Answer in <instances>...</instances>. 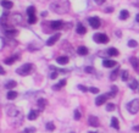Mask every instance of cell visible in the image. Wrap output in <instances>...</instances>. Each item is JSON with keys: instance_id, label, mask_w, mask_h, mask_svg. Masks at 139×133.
Here are the masks:
<instances>
[{"instance_id": "1", "label": "cell", "mask_w": 139, "mask_h": 133, "mask_svg": "<svg viewBox=\"0 0 139 133\" xmlns=\"http://www.w3.org/2000/svg\"><path fill=\"white\" fill-rule=\"evenodd\" d=\"M32 70H33V65L32 63H25V65H22L21 67H18L16 70V72L20 76H28L29 73H32Z\"/></svg>"}, {"instance_id": "2", "label": "cell", "mask_w": 139, "mask_h": 133, "mask_svg": "<svg viewBox=\"0 0 139 133\" xmlns=\"http://www.w3.org/2000/svg\"><path fill=\"white\" fill-rule=\"evenodd\" d=\"M127 110L131 112V114H137L139 111V100L138 99H134L132 101H129L127 104Z\"/></svg>"}, {"instance_id": "3", "label": "cell", "mask_w": 139, "mask_h": 133, "mask_svg": "<svg viewBox=\"0 0 139 133\" xmlns=\"http://www.w3.org/2000/svg\"><path fill=\"white\" fill-rule=\"evenodd\" d=\"M27 15H28V23L33 25L37 22V16H35V7L29 6L27 9Z\"/></svg>"}, {"instance_id": "4", "label": "cell", "mask_w": 139, "mask_h": 133, "mask_svg": "<svg viewBox=\"0 0 139 133\" xmlns=\"http://www.w3.org/2000/svg\"><path fill=\"white\" fill-rule=\"evenodd\" d=\"M93 38L97 43H101V44H105V43L109 42V37L104 33H97V34H94Z\"/></svg>"}, {"instance_id": "5", "label": "cell", "mask_w": 139, "mask_h": 133, "mask_svg": "<svg viewBox=\"0 0 139 133\" xmlns=\"http://www.w3.org/2000/svg\"><path fill=\"white\" fill-rule=\"evenodd\" d=\"M88 22H89V25L91 26V28H99L100 27V18L99 17H97V16H93V17H90L89 20H88Z\"/></svg>"}, {"instance_id": "6", "label": "cell", "mask_w": 139, "mask_h": 133, "mask_svg": "<svg viewBox=\"0 0 139 133\" xmlns=\"http://www.w3.org/2000/svg\"><path fill=\"white\" fill-rule=\"evenodd\" d=\"M110 98V95L109 94H103V95H99L97 99H95V104H97L98 106L99 105H103L105 101L107 100V99Z\"/></svg>"}, {"instance_id": "7", "label": "cell", "mask_w": 139, "mask_h": 133, "mask_svg": "<svg viewBox=\"0 0 139 133\" xmlns=\"http://www.w3.org/2000/svg\"><path fill=\"white\" fill-rule=\"evenodd\" d=\"M59 38H60V33H56V34H54L53 37H50L48 40H47V45L48 47H51V45H54L57 40H59Z\"/></svg>"}, {"instance_id": "8", "label": "cell", "mask_w": 139, "mask_h": 133, "mask_svg": "<svg viewBox=\"0 0 139 133\" xmlns=\"http://www.w3.org/2000/svg\"><path fill=\"white\" fill-rule=\"evenodd\" d=\"M63 22L62 21H53L50 22V28L54 29V31H59L60 28H62Z\"/></svg>"}, {"instance_id": "9", "label": "cell", "mask_w": 139, "mask_h": 133, "mask_svg": "<svg viewBox=\"0 0 139 133\" xmlns=\"http://www.w3.org/2000/svg\"><path fill=\"white\" fill-rule=\"evenodd\" d=\"M88 123H89L91 127H98L99 126V120H98V117H95V116H90V117L88 119Z\"/></svg>"}, {"instance_id": "10", "label": "cell", "mask_w": 139, "mask_h": 133, "mask_svg": "<svg viewBox=\"0 0 139 133\" xmlns=\"http://www.w3.org/2000/svg\"><path fill=\"white\" fill-rule=\"evenodd\" d=\"M103 66H104V67H115V66H116V61L105 59V60H103Z\"/></svg>"}, {"instance_id": "11", "label": "cell", "mask_w": 139, "mask_h": 133, "mask_svg": "<svg viewBox=\"0 0 139 133\" xmlns=\"http://www.w3.org/2000/svg\"><path fill=\"white\" fill-rule=\"evenodd\" d=\"M131 63H132V66H133V69L137 71V72H139V61H138V59L137 57H131Z\"/></svg>"}, {"instance_id": "12", "label": "cell", "mask_w": 139, "mask_h": 133, "mask_svg": "<svg viewBox=\"0 0 139 133\" xmlns=\"http://www.w3.org/2000/svg\"><path fill=\"white\" fill-rule=\"evenodd\" d=\"M1 6L4 7V9H7V10H10L11 7L14 6V4H12L10 0H1Z\"/></svg>"}, {"instance_id": "13", "label": "cell", "mask_w": 139, "mask_h": 133, "mask_svg": "<svg viewBox=\"0 0 139 133\" xmlns=\"http://www.w3.org/2000/svg\"><path fill=\"white\" fill-rule=\"evenodd\" d=\"M56 62L59 63V65H66V63L68 62V57L67 56H59L56 59Z\"/></svg>"}, {"instance_id": "14", "label": "cell", "mask_w": 139, "mask_h": 133, "mask_svg": "<svg viewBox=\"0 0 139 133\" xmlns=\"http://www.w3.org/2000/svg\"><path fill=\"white\" fill-rule=\"evenodd\" d=\"M16 60H18V56H17V55L11 56V57H7V59H5V60H4V63H5V65H12V63H14Z\"/></svg>"}, {"instance_id": "15", "label": "cell", "mask_w": 139, "mask_h": 133, "mask_svg": "<svg viewBox=\"0 0 139 133\" xmlns=\"http://www.w3.org/2000/svg\"><path fill=\"white\" fill-rule=\"evenodd\" d=\"M65 85H66V79H61L57 84L53 85V89H54V91H57V89H61V88L65 87Z\"/></svg>"}, {"instance_id": "16", "label": "cell", "mask_w": 139, "mask_h": 133, "mask_svg": "<svg viewBox=\"0 0 139 133\" xmlns=\"http://www.w3.org/2000/svg\"><path fill=\"white\" fill-rule=\"evenodd\" d=\"M106 51V54L109 56H117L120 53H118V50L117 49H115V48H110L109 50H105Z\"/></svg>"}, {"instance_id": "17", "label": "cell", "mask_w": 139, "mask_h": 133, "mask_svg": "<svg viewBox=\"0 0 139 133\" xmlns=\"http://www.w3.org/2000/svg\"><path fill=\"white\" fill-rule=\"evenodd\" d=\"M4 32H5V34L9 35V37H12V35L17 34V31H16V29H10V28H4Z\"/></svg>"}, {"instance_id": "18", "label": "cell", "mask_w": 139, "mask_h": 133, "mask_svg": "<svg viewBox=\"0 0 139 133\" xmlns=\"http://www.w3.org/2000/svg\"><path fill=\"white\" fill-rule=\"evenodd\" d=\"M16 85H17V83H16L15 81H12V79H11V81H9V82L5 84V88H6V89H9V91H11V89H14Z\"/></svg>"}, {"instance_id": "19", "label": "cell", "mask_w": 139, "mask_h": 133, "mask_svg": "<svg viewBox=\"0 0 139 133\" xmlns=\"http://www.w3.org/2000/svg\"><path fill=\"white\" fill-rule=\"evenodd\" d=\"M37 116H38V111H37V110H31L29 114H28V120L33 121V120L37 119Z\"/></svg>"}, {"instance_id": "20", "label": "cell", "mask_w": 139, "mask_h": 133, "mask_svg": "<svg viewBox=\"0 0 139 133\" xmlns=\"http://www.w3.org/2000/svg\"><path fill=\"white\" fill-rule=\"evenodd\" d=\"M77 53H78V55H87L88 54V48H85V47H79L78 49H77Z\"/></svg>"}, {"instance_id": "21", "label": "cell", "mask_w": 139, "mask_h": 133, "mask_svg": "<svg viewBox=\"0 0 139 133\" xmlns=\"http://www.w3.org/2000/svg\"><path fill=\"white\" fill-rule=\"evenodd\" d=\"M85 32H87L85 27H84L82 23H78V25H77V33H79V34H84Z\"/></svg>"}, {"instance_id": "22", "label": "cell", "mask_w": 139, "mask_h": 133, "mask_svg": "<svg viewBox=\"0 0 139 133\" xmlns=\"http://www.w3.org/2000/svg\"><path fill=\"white\" fill-rule=\"evenodd\" d=\"M111 126L115 128V129H120V122H118L117 117H112L111 119Z\"/></svg>"}, {"instance_id": "23", "label": "cell", "mask_w": 139, "mask_h": 133, "mask_svg": "<svg viewBox=\"0 0 139 133\" xmlns=\"http://www.w3.org/2000/svg\"><path fill=\"white\" fill-rule=\"evenodd\" d=\"M47 105V100L45 99H39L38 100V106H39V111H43L44 107Z\"/></svg>"}, {"instance_id": "24", "label": "cell", "mask_w": 139, "mask_h": 133, "mask_svg": "<svg viewBox=\"0 0 139 133\" xmlns=\"http://www.w3.org/2000/svg\"><path fill=\"white\" fill-rule=\"evenodd\" d=\"M129 17V12L127 11V10H122L121 12H120V18L121 20H127Z\"/></svg>"}, {"instance_id": "25", "label": "cell", "mask_w": 139, "mask_h": 133, "mask_svg": "<svg viewBox=\"0 0 139 133\" xmlns=\"http://www.w3.org/2000/svg\"><path fill=\"white\" fill-rule=\"evenodd\" d=\"M7 99L9 100H12V99H15V98H17V93L16 92H14V91H9V93H7Z\"/></svg>"}, {"instance_id": "26", "label": "cell", "mask_w": 139, "mask_h": 133, "mask_svg": "<svg viewBox=\"0 0 139 133\" xmlns=\"http://www.w3.org/2000/svg\"><path fill=\"white\" fill-rule=\"evenodd\" d=\"M128 85H129V88H131V89H134V91H135V89L138 88L139 84H138V82H137L135 79H132V81L129 82V84H128Z\"/></svg>"}, {"instance_id": "27", "label": "cell", "mask_w": 139, "mask_h": 133, "mask_svg": "<svg viewBox=\"0 0 139 133\" xmlns=\"http://www.w3.org/2000/svg\"><path fill=\"white\" fill-rule=\"evenodd\" d=\"M117 87H116V85H112L111 87V92H110V93H109V95H110V98H113V97H115V95H116V93H117Z\"/></svg>"}, {"instance_id": "28", "label": "cell", "mask_w": 139, "mask_h": 133, "mask_svg": "<svg viewBox=\"0 0 139 133\" xmlns=\"http://www.w3.org/2000/svg\"><path fill=\"white\" fill-rule=\"evenodd\" d=\"M47 129H49V131H54V129H55V125H54L53 122H48V123H47Z\"/></svg>"}, {"instance_id": "29", "label": "cell", "mask_w": 139, "mask_h": 133, "mask_svg": "<svg viewBox=\"0 0 139 133\" xmlns=\"http://www.w3.org/2000/svg\"><path fill=\"white\" fill-rule=\"evenodd\" d=\"M115 109H116L115 104H107V105H106V110H107V111H113Z\"/></svg>"}, {"instance_id": "30", "label": "cell", "mask_w": 139, "mask_h": 133, "mask_svg": "<svg viewBox=\"0 0 139 133\" xmlns=\"http://www.w3.org/2000/svg\"><path fill=\"white\" fill-rule=\"evenodd\" d=\"M138 45V43L135 42V40H133V39H131L129 42H128V47H131V48H135Z\"/></svg>"}, {"instance_id": "31", "label": "cell", "mask_w": 139, "mask_h": 133, "mask_svg": "<svg viewBox=\"0 0 139 133\" xmlns=\"http://www.w3.org/2000/svg\"><path fill=\"white\" fill-rule=\"evenodd\" d=\"M117 73H118V69H117V70H115V71H112L111 76H110V78H111L112 81H115V79H116V77H117Z\"/></svg>"}, {"instance_id": "32", "label": "cell", "mask_w": 139, "mask_h": 133, "mask_svg": "<svg viewBox=\"0 0 139 133\" xmlns=\"http://www.w3.org/2000/svg\"><path fill=\"white\" fill-rule=\"evenodd\" d=\"M34 132H35L34 127H29V128H26V129H25V133H34Z\"/></svg>"}, {"instance_id": "33", "label": "cell", "mask_w": 139, "mask_h": 133, "mask_svg": "<svg viewBox=\"0 0 139 133\" xmlns=\"http://www.w3.org/2000/svg\"><path fill=\"white\" fill-rule=\"evenodd\" d=\"M81 116H82V115H81V112L78 111V109L75 110V120H79L81 119Z\"/></svg>"}, {"instance_id": "34", "label": "cell", "mask_w": 139, "mask_h": 133, "mask_svg": "<svg viewBox=\"0 0 139 133\" xmlns=\"http://www.w3.org/2000/svg\"><path fill=\"white\" fill-rule=\"evenodd\" d=\"M89 92H91V93H94V94H98L99 93V88H95V87H91V88H89Z\"/></svg>"}, {"instance_id": "35", "label": "cell", "mask_w": 139, "mask_h": 133, "mask_svg": "<svg viewBox=\"0 0 139 133\" xmlns=\"http://www.w3.org/2000/svg\"><path fill=\"white\" fill-rule=\"evenodd\" d=\"M128 76H129L128 72H127V71H123V73H122V79H123V81H127V79H128Z\"/></svg>"}, {"instance_id": "36", "label": "cell", "mask_w": 139, "mask_h": 133, "mask_svg": "<svg viewBox=\"0 0 139 133\" xmlns=\"http://www.w3.org/2000/svg\"><path fill=\"white\" fill-rule=\"evenodd\" d=\"M78 89H81L82 92H88V91H89L87 87H84V85H82V84H79V85H78Z\"/></svg>"}, {"instance_id": "37", "label": "cell", "mask_w": 139, "mask_h": 133, "mask_svg": "<svg viewBox=\"0 0 139 133\" xmlns=\"http://www.w3.org/2000/svg\"><path fill=\"white\" fill-rule=\"evenodd\" d=\"M85 72H87V73H93V72H94V69H93V67H85Z\"/></svg>"}, {"instance_id": "38", "label": "cell", "mask_w": 139, "mask_h": 133, "mask_svg": "<svg viewBox=\"0 0 139 133\" xmlns=\"http://www.w3.org/2000/svg\"><path fill=\"white\" fill-rule=\"evenodd\" d=\"M50 77L53 78V79H55V78L57 77V72H56V71H55V72H53V73L50 75Z\"/></svg>"}, {"instance_id": "39", "label": "cell", "mask_w": 139, "mask_h": 133, "mask_svg": "<svg viewBox=\"0 0 139 133\" xmlns=\"http://www.w3.org/2000/svg\"><path fill=\"white\" fill-rule=\"evenodd\" d=\"M97 4H99V5H101V4H104L105 3V0H94Z\"/></svg>"}, {"instance_id": "40", "label": "cell", "mask_w": 139, "mask_h": 133, "mask_svg": "<svg viewBox=\"0 0 139 133\" xmlns=\"http://www.w3.org/2000/svg\"><path fill=\"white\" fill-rule=\"evenodd\" d=\"M133 129H134L135 132H139V126H134L133 127Z\"/></svg>"}, {"instance_id": "41", "label": "cell", "mask_w": 139, "mask_h": 133, "mask_svg": "<svg viewBox=\"0 0 139 133\" xmlns=\"http://www.w3.org/2000/svg\"><path fill=\"white\" fill-rule=\"evenodd\" d=\"M135 21H137V22H139V14L137 15V16H135Z\"/></svg>"}, {"instance_id": "42", "label": "cell", "mask_w": 139, "mask_h": 133, "mask_svg": "<svg viewBox=\"0 0 139 133\" xmlns=\"http://www.w3.org/2000/svg\"><path fill=\"white\" fill-rule=\"evenodd\" d=\"M71 133H73V132H71Z\"/></svg>"}]
</instances>
